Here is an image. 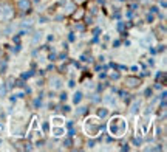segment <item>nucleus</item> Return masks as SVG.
<instances>
[{
    "mask_svg": "<svg viewBox=\"0 0 167 152\" xmlns=\"http://www.w3.org/2000/svg\"><path fill=\"white\" fill-rule=\"evenodd\" d=\"M110 132H112L113 135H116V137H121V135H124V132H125V121L122 118H119V116H115L112 121H110Z\"/></svg>",
    "mask_w": 167,
    "mask_h": 152,
    "instance_id": "f257e3e1",
    "label": "nucleus"
},
{
    "mask_svg": "<svg viewBox=\"0 0 167 152\" xmlns=\"http://www.w3.org/2000/svg\"><path fill=\"white\" fill-rule=\"evenodd\" d=\"M13 17H14V9L9 3L0 5V19H2V20H11Z\"/></svg>",
    "mask_w": 167,
    "mask_h": 152,
    "instance_id": "f03ea898",
    "label": "nucleus"
},
{
    "mask_svg": "<svg viewBox=\"0 0 167 152\" xmlns=\"http://www.w3.org/2000/svg\"><path fill=\"white\" fill-rule=\"evenodd\" d=\"M124 82H125V85H127L128 89H136V87L141 85V79L135 78V76H128V78H125Z\"/></svg>",
    "mask_w": 167,
    "mask_h": 152,
    "instance_id": "7ed1b4c3",
    "label": "nucleus"
},
{
    "mask_svg": "<svg viewBox=\"0 0 167 152\" xmlns=\"http://www.w3.org/2000/svg\"><path fill=\"white\" fill-rule=\"evenodd\" d=\"M31 0H19V9H22L23 13H29L31 11Z\"/></svg>",
    "mask_w": 167,
    "mask_h": 152,
    "instance_id": "20e7f679",
    "label": "nucleus"
},
{
    "mask_svg": "<svg viewBox=\"0 0 167 152\" xmlns=\"http://www.w3.org/2000/svg\"><path fill=\"white\" fill-rule=\"evenodd\" d=\"M71 16H73L74 22H79V20H82L84 19V16H85V9L84 8H76L73 13H71Z\"/></svg>",
    "mask_w": 167,
    "mask_h": 152,
    "instance_id": "39448f33",
    "label": "nucleus"
},
{
    "mask_svg": "<svg viewBox=\"0 0 167 152\" xmlns=\"http://www.w3.org/2000/svg\"><path fill=\"white\" fill-rule=\"evenodd\" d=\"M96 113H98V116H101V118H104V116H107V113H108V112H107V109H99Z\"/></svg>",
    "mask_w": 167,
    "mask_h": 152,
    "instance_id": "423d86ee",
    "label": "nucleus"
},
{
    "mask_svg": "<svg viewBox=\"0 0 167 152\" xmlns=\"http://www.w3.org/2000/svg\"><path fill=\"white\" fill-rule=\"evenodd\" d=\"M156 79H158V82L161 81V84H166V75H164V73H159Z\"/></svg>",
    "mask_w": 167,
    "mask_h": 152,
    "instance_id": "0eeeda50",
    "label": "nucleus"
},
{
    "mask_svg": "<svg viewBox=\"0 0 167 152\" xmlns=\"http://www.w3.org/2000/svg\"><path fill=\"white\" fill-rule=\"evenodd\" d=\"M76 9V5H74V3H68V6H67V11H68V13H73V11Z\"/></svg>",
    "mask_w": 167,
    "mask_h": 152,
    "instance_id": "6e6552de",
    "label": "nucleus"
},
{
    "mask_svg": "<svg viewBox=\"0 0 167 152\" xmlns=\"http://www.w3.org/2000/svg\"><path fill=\"white\" fill-rule=\"evenodd\" d=\"M81 100H82V93H81V92H77V93L74 95V100H73V101L76 102V104H77V102L81 101Z\"/></svg>",
    "mask_w": 167,
    "mask_h": 152,
    "instance_id": "1a4fd4ad",
    "label": "nucleus"
},
{
    "mask_svg": "<svg viewBox=\"0 0 167 152\" xmlns=\"http://www.w3.org/2000/svg\"><path fill=\"white\" fill-rule=\"evenodd\" d=\"M138 106H139V102H138V101H136V102H135V104H133V106H132V109H130V112H132V113H136V112H138Z\"/></svg>",
    "mask_w": 167,
    "mask_h": 152,
    "instance_id": "9d476101",
    "label": "nucleus"
},
{
    "mask_svg": "<svg viewBox=\"0 0 167 152\" xmlns=\"http://www.w3.org/2000/svg\"><path fill=\"white\" fill-rule=\"evenodd\" d=\"M51 82H53V87H56V89L60 85V84H59V79H51Z\"/></svg>",
    "mask_w": 167,
    "mask_h": 152,
    "instance_id": "9b49d317",
    "label": "nucleus"
},
{
    "mask_svg": "<svg viewBox=\"0 0 167 152\" xmlns=\"http://www.w3.org/2000/svg\"><path fill=\"white\" fill-rule=\"evenodd\" d=\"M62 134H63L62 129H59V127H57V129H54V135H62Z\"/></svg>",
    "mask_w": 167,
    "mask_h": 152,
    "instance_id": "f8f14e48",
    "label": "nucleus"
},
{
    "mask_svg": "<svg viewBox=\"0 0 167 152\" xmlns=\"http://www.w3.org/2000/svg\"><path fill=\"white\" fill-rule=\"evenodd\" d=\"M71 144H73V141H71V138H68L67 141H65V146L67 147H71Z\"/></svg>",
    "mask_w": 167,
    "mask_h": 152,
    "instance_id": "ddd939ff",
    "label": "nucleus"
},
{
    "mask_svg": "<svg viewBox=\"0 0 167 152\" xmlns=\"http://www.w3.org/2000/svg\"><path fill=\"white\" fill-rule=\"evenodd\" d=\"M40 39V36H39V33H36V36L33 37V42H37V40Z\"/></svg>",
    "mask_w": 167,
    "mask_h": 152,
    "instance_id": "4468645a",
    "label": "nucleus"
},
{
    "mask_svg": "<svg viewBox=\"0 0 167 152\" xmlns=\"http://www.w3.org/2000/svg\"><path fill=\"white\" fill-rule=\"evenodd\" d=\"M124 24H118V30H119V31H122V30H124Z\"/></svg>",
    "mask_w": 167,
    "mask_h": 152,
    "instance_id": "2eb2a0df",
    "label": "nucleus"
},
{
    "mask_svg": "<svg viewBox=\"0 0 167 152\" xmlns=\"http://www.w3.org/2000/svg\"><path fill=\"white\" fill-rule=\"evenodd\" d=\"M85 112H87V109H79V110H77L79 115H82V113H85Z\"/></svg>",
    "mask_w": 167,
    "mask_h": 152,
    "instance_id": "dca6fc26",
    "label": "nucleus"
},
{
    "mask_svg": "<svg viewBox=\"0 0 167 152\" xmlns=\"http://www.w3.org/2000/svg\"><path fill=\"white\" fill-rule=\"evenodd\" d=\"M88 146H90V147L94 146V140H90V141H88Z\"/></svg>",
    "mask_w": 167,
    "mask_h": 152,
    "instance_id": "f3484780",
    "label": "nucleus"
},
{
    "mask_svg": "<svg viewBox=\"0 0 167 152\" xmlns=\"http://www.w3.org/2000/svg\"><path fill=\"white\" fill-rule=\"evenodd\" d=\"M150 93H152V90H150V89H149V90H146V96H147V98L150 96Z\"/></svg>",
    "mask_w": 167,
    "mask_h": 152,
    "instance_id": "a211bd4d",
    "label": "nucleus"
},
{
    "mask_svg": "<svg viewBox=\"0 0 167 152\" xmlns=\"http://www.w3.org/2000/svg\"><path fill=\"white\" fill-rule=\"evenodd\" d=\"M142 2H147V0H142Z\"/></svg>",
    "mask_w": 167,
    "mask_h": 152,
    "instance_id": "6ab92c4d",
    "label": "nucleus"
}]
</instances>
